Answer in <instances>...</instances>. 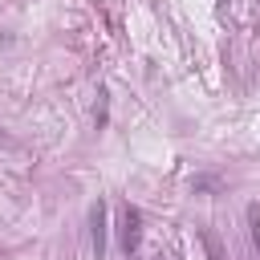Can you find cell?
Here are the masks:
<instances>
[{
	"instance_id": "6da1fadb",
	"label": "cell",
	"mask_w": 260,
	"mask_h": 260,
	"mask_svg": "<svg viewBox=\"0 0 260 260\" xmlns=\"http://www.w3.org/2000/svg\"><path fill=\"white\" fill-rule=\"evenodd\" d=\"M138 244H142V215H138V207L126 203V207H122V252L134 256Z\"/></svg>"
},
{
	"instance_id": "7a4b0ae2",
	"label": "cell",
	"mask_w": 260,
	"mask_h": 260,
	"mask_svg": "<svg viewBox=\"0 0 260 260\" xmlns=\"http://www.w3.org/2000/svg\"><path fill=\"white\" fill-rule=\"evenodd\" d=\"M89 223H93V256L102 260L106 256V203L98 199L93 211H89Z\"/></svg>"
},
{
	"instance_id": "3957f363",
	"label": "cell",
	"mask_w": 260,
	"mask_h": 260,
	"mask_svg": "<svg viewBox=\"0 0 260 260\" xmlns=\"http://www.w3.org/2000/svg\"><path fill=\"white\" fill-rule=\"evenodd\" d=\"M248 219H252V244H256V252H260V211L248 207Z\"/></svg>"
}]
</instances>
